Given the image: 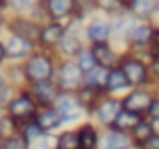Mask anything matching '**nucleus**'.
Returning <instances> with one entry per match:
<instances>
[{"instance_id":"obj_1","label":"nucleus","mask_w":159,"mask_h":149,"mask_svg":"<svg viewBox=\"0 0 159 149\" xmlns=\"http://www.w3.org/2000/svg\"><path fill=\"white\" fill-rule=\"evenodd\" d=\"M57 55L56 52H46V50H35L24 63V77H26V87H32L35 83L43 81H54L57 72Z\"/></svg>"},{"instance_id":"obj_2","label":"nucleus","mask_w":159,"mask_h":149,"mask_svg":"<svg viewBox=\"0 0 159 149\" xmlns=\"http://www.w3.org/2000/svg\"><path fill=\"white\" fill-rule=\"evenodd\" d=\"M119 68L124 72L126 79L129 81L131 88H143V87H152V79H150V72H148V65L139 59L137 55H133L131 52L122 53Z\"/></svg>"},{"instance_id":"obj_3","label":"nucleus","mask_w":159,"mask_h":149,"mask_svg":"<svg viewBox=\"0 0 159 149\" xmlns=\"http://www.w3.org/2000/svg\"><path fill=\"white\" fill-rule=\"evenodd\" d=\"M54 107L57 109L65 127H78L80 123H83L89 118L87 111L80 103L76 92H61Z\"/></svg>"},{"instance_id":"obj_4","label":"nucleus","mask_w":159,"mask_h":149,"mask_svg":"<svg viewBox=\"0 0 159 149\" xmlns=\"http://www.w3.org/2000/svg\"><path fill=\"white\" fill-rule=\"evenodd\" d=\"M39 109L41 107L37 105V101L34 100V96L30 94V90H28V88H22V90L19 92V96L11 101V105H9L4 112H7L11 118H15V120L22 125V123H28V121L35 120Z\"/></svg>"},{"instance_id":"obj_5","label":"nucleus","mask_w":159,"mask_h":149,"mask_svg":"<svg viewBox=\"0 0 159 149\" xmlns=\"http://www.w3.org/2000/svg\"><path fill=\"white\" fill-rule=\"evenodd\" d=\"M157 96V90L152 88V87H143V88H131L128 94H124L120 98L122 101V109L129 112H135V114H141L146 118V112L150 109L152 101L156 100Z\"/></svg>"},{"instance_id":"obj_6","label":"nucleus","mask_w":159,"mask_h":149,"mask_svg":"<svg viewBox=\"0 0 159 149\" xmlns=\"http://www.w3.org/2000/svg\"><path fill=\"white\" fill-rule=\"evenodd\" d=\"M120 111H122V101H120V98L107 96V94H106V96L96 103V107H94V111L91 112L89 120H93L100 129H109V127L115 123V120H117V116H119Z\"/></svg>"},{"instance_id":"obj_7","label":"nucleus","mask_w":159,"mask_h":149,"mask_svg":"<svg viewBox=\"0 0 159 149\" xmlns=\"http://www.w3.org/2000/svg\"><path fill=\"white\" fill-rule=\"evenodd\" d=\"M85 74L80 70L76 61H59L57 72H56V83L61 92H76L83 85Z\"/></svg>"},{"instance_id":"obj_8","label":"nucleus","mask_w":159,"mask_h":149,"mask_svg":"<svg viewBox=\"0 0 159 149\" xmlns=\"http://www.w3.org/2000/svg\"><path fill=\"white\" fill-rule=\"evenodd\" d=\"M83 39H85V44L87 46H96V44H107V42H111L113 32H111L109 19L98 13L91 20H87L85 22Z\"/></svg>"},{"instance_id":"obj_9","label":"nucleus","mask_w":159,"mask_h":149,"mask_svg":"<svg viewBox=\"0 0 159 149\" xmlns=\"http://www.w3.org/2000/svg\"><path fill=\"white\" fill-rule=\"evenodd\" d=\"M4 37V46H6V61L7 63H24L35 50L37 42L22 39L19 35H2Z\"/></svg>"},{"instance_id":"obj_10","label":"nucleus","mask_w":159,"mask_h":149,"mask_svg":"<svg viewBox=\"0 0 159 149\" xmlns=\"http://www.w3.org/2000/svg\"><path fill=\"white\" fill-rule=\"evenodd\" d=\"M39 32H41V26H37L30 17H26V15H9L4 35H19L22 39L37 42Z\"/></svg>"},{"instance_id":"obj_11","label":"nucleus","mask_w":159,"mask_h":149,"mask_svg":"<svg viewBox=\"0 0 159 149\" xmlns=\"http://www.w3.org/2000/svg\"><path fill=\"white\" fill-rule=\"evenodd\" d=\"M156 22H139L128 39V52H146L156 39Z\"/></svg>"},{"instance_id":"obj_12","label":"nucleus","mask_w":159,"mask_h":149,"mask_svg":"<svg viewBox=\"0 0 159 149\" xmlns=\"http://www.w3.org/2000/svg\"><path fill=\"white\" fill-rule=\"evenodd\" d=\"M67 30H65V22H48L41 28L39 37H37V48L46 50V52H56L57 44L61 42V39L65 37Z\"/></svg>"},{"instance_id":"obj_13","label":"nucleus","mask_w":159,"mask_h":149,"mask_svg":"<svg viewBox=\"0 0 159 149\" xmlns=\"http://www.w3.org/2000/svg\"><path fill=\"white\" fill-rule=\"evenodd\" d=\"M26 88L30 90V94L34 96V100L37 101V105L41 109L54 107L57 98H59V94H61V90H59L56 81H43V83H35L32 87H26Z\"/></svg>"},{"instance_id":"obj_14","label":"nucleus","mask_w":159,"mask_h":149,"mask_svg":"<svg viewBox=\"0 0 159 149\" xmlns=\"http://www.w3.org/2000/svg\"><path fill=\"white\" fill-rule=\"evenodd\" d=\"M159 0H126V11L139 22H156Z\"/></svg>"},{"instance_id":"obj_15","label":"nucleus","mask_w":159,"mask_h":149,"mask_svg":"<svg viewBox=\"0 0 159 149\" xmlns=\"http://www.w3.org/2000/svg\"><path fill=\"white\" fill-rule=\"evenodd\" d=\"M94 59H96V65L100 68H106V70H113L120 65V59H122V53L119 50L107 42V44H96V46H89Z\"/></svg>"},{"instance_id":"obj_16","label":"nucleus","mask_w":159,"mask_h":149,"mask_svg":"<svg viewBox=\"0 0 159 149\" xmlns=\"http://www.w3.org/2000/svg\"><path fill=\"white\" fill-rule=\"evenodd\" d=\"M85 39L74 35V33H65V37L61 39V42L56 48V55L59 61H76L80 52L85 48Z\"/></svg>"},{"instance_id":"obj_17","label":"nucleus","mask_w":159,"mask_h":149,"mask_svg":"<svg viewBox=\"0 0 159 149\" xmlns=\"http://www.w3.org/2000/svg\"><path fill=\"white\" fill-rule=\"evenodd\" d=\"M98 149H135V144L128 133L115 129H102Z\"/></svg>"},{"instance_id":"obj_18","label":"nucleus","mask_w":159,"mask_h":149,"mask_svg":"<svg viewBox=\"0 0 159 149\" xmlns=\"http://www.w3.org/2000/svg\"><path fill=\"white\" fill-rule=\"evenodd\" d=\"M76 131H78L80 149H98L102 129H100L93 120L87 118L83 123H80L78 127H76Z\"/></svg>"},{"instance_id":"obj_19","label":"nucleus","mask_w":159,"mask_h":149,"mask_svg":"<svg viewBox=\"0 0 159 149\" xmlns=\"http://www.w3.org/2000/svg\"><path fill=\"white\" fill-rule=\"evenodd\" d=\"M35 121L41 129L44 131V134H57L65 125H63V120L59 116V112L56 107H44L39 109L37 116H35Z\"/></svg>"},{"instance_id":"obj_20","label":"nucleus","mask_w":159,"mask_h":149,"mask_svg":"<svg viewBox=\"0 0 159 149\" xmlns=\"http://www.w3.org/2000/svg\"><path fill=\"white\" fill-rule=\"evenodd\" d=\"M131 90V85H129V81L126 79V75L124 72L120 70L119 66L117 68H113V70H109V74H107V81H106V94L107 96H115V98H122L124 94H128Z\"/></svg>"},{"instance_id":"obj_21","label":"nucleus","mask_w":159,"mask_h":149,"mask_svg":"<svg viewBox=\"0 0 159 149\" xmlns=\"http://www.w3.org/2000/svg\"><path fill=\"white\" fill-rule=\"evenodd\" d=\"M50 20L67 22L74 15V0H43Z\"/></svg>"},{"instance_id":"obj_22","label":"nucleus","mask_w":159,"mask_h":149,"mask_svg":"<svg viewBox=\"0 0 159 149\" xmlns=\"http://www.w3.org/2000/svg\"><path fill=\"white\" fill-rule=\"evenodd\" d=\"M76 96H78L80 103L83 105V109L87 111V116H91V112L94 111L96 103H98L106 94H104V92H100V90H96V88H93V87L81 85L78 90H76Z\"/></svg>"},{"instance_id":"obj_23","label":"nucleus","mask_w":159,"mask_h":149,"mask_svg":"<svg viewBox=\"0 0 159 149\" xmlns=\"http://www.w3.org/2000/svg\"><path fill=\"white\" fill-rule=\"evenodd\" d=\"M143 120H146L144 116H141V114H135V112H129V111H122L119 112V116H117V120H115V123L109 127V129H115V131H120V133H131Z\"/></svg>"},{"instance_id":"obj_24","label":"nucleus","mask_w":159,"mask_h":149,"mask_svg":"<svg viewBox=\"0 0 159 149\" xmlns=\"http://www.w3.org/2000/svg\"><path fill=\"white\" fill-rule=\"evenodd\" d=\"M56 149H80L76 127H63L56 134Z\"/></svg>"},{"instance_id":"obj_25","label":"nucleus","mask_w":159,"mask_h":149,"mask_svg":"<svg viewBox=\"0 0 159 149\" xmlns=\"http://www.w3.org/2000/svg\"><path fill=\"white\" fill-rule=\"evenodd\" d=\"M94 15H98V4H96V0H74V15L72 17L87 22Z\"/></svg>"},{"instance_id":"obj_26","label":"nucleus","mask_w":159,"mask_h":149,"mask_svg":"<svg viewBox=\"0 0 159 149\" xmlns=\"http://www.w3.org/2000/svg\"><path fill=\"white\" fill-rule=\"evenodd\" d=\"M4 74L9 85H15L19 88H26V77H24V68L20 63H6L4 65Z\"/></svg>"},{"instance_id":"obj_27","label":"nucleus","mask_w":159,"mask_h":149,"mask_svg":"<svg viewBox=\"0 0 159 149\" xmlns=\"http://www.w3.org/2000/svg\"><path fill=\"white\" fill-rule=\"evenodd\" d=\"M17 134H20V123L15 118H11L7 112H2L0 114V142L13 138Z\"/></svg>"},{"instance_id":"obj_28","label":"nucleus","mask_w":159,"mask_h":149,"mask_svg":"<svg viewBox=\"0 0 159 149\" xmlns=\"http://www.w3.org/2000/svg\"><path fill=\"white\" fill-rule=\"evenodd\" d=\"M129 136H131V140H133V144H135V149H141L152 136H154L152 127H150V121H148V120H143V121L129 133Z\"/></svg>"},{"instance_id":"obj_29","label":"nucleus","mask_w":159,"mask_h":149,"mask_svg":"<svg viewBox=\"0 0 159 149\" xmlns=\"http://www.w3.org/2000/svg\"><path fill=\"white\" fill-rule=\"evenodd\" d=\"M107 74H109V70H106V68H100V66H96V68H94L93 72L85 74L83 85H87V87H93V88H96V90L104 92V90H106V81H107ZM104 94H106V92H104Z\"/></svg>"},{"instance_id":"obj_30","label":"nucleus","mask_w":159,"mask_h":149,"mask_svg":"<svg viewBox=\"0 0 159 149\" xmlns=\"http://www.w3.org/2000/svg\"><path fill=\"white\" fill-rule=\"evenodd\" d=\"M20 136H22V140H24L28 146H32L34 142H37L39 138L44 136V131L37 125V121H35V120H32V121H28V123H22V125H20Z\"/></svg>"},{"instance_id":"obj_31","label":"nucleus","mask_w":159,"mask_h":149,"mask_svg":"<svg viewBox=\"0 0 159 149\" xmlns=\"http://www.w3.org/2000/svg\"><path fill=\"white\" fill-rule=\"evenodd\" d=\"M9 15H30V11L37 6V0H6Z\"/></svg>"},{"instance_id":"obj_32","label":"nucleus","mask_w":159,"mask_h":149,"mask_svg":"<svg viewBox=\"0 0 159 149\" xmlns=\"http://www.w3.org/2000/svg\"><path fill=\"white\" fill-rule=\"evenodd\" d=\"M76 63H78L80 70L83 72V74H89V72H93L98 65H96V59H94V55H93V52H91V48L89 46H85L81 52H80V55L76 57Z\"/></svg>"},{"instance_id":"obj_33","label":"nucleus","mask_w":159,"mask_h":149,"mask_svg":"<svg viewBox=\"0 0 159 149\" xmlns=\"http://www.w3.org/2000/svg\"><path fill=\"white\" fill-rule=\"evenodd\" d=\"M22 88H19V87H15V85H4L2 88H0V111H6L9 105H11V101L19 96V92H20Z\"/></svg>"},{"instance_id":"obj_34","label":"nucleus","mask_w":159,"mask_h":149,"mask_svg":"<svg viewBox=\"0 0 159 149\" xmlns=\"http://www.w3.org/2000/svg\"><path fill=\"white\" fill-rule=\"evenodd\" d=\"M37 26H44V24H48V22H52L50 20V15H48V11H46V7H44V2L43 0H37V6L30 11V15H28Z\"/></svg>"},{"instance_id":"obj_35","label":"nucleus","mask_w":159,"mask_h":149,"mask_svg":"<svg viewBox=\"0 0 159 149\" xmlns=\"http://www.w3.org/2000/svg\"><path fill=\"white\" fill-rule=\"evenodd\" d=\"M65 30H67V33H74V35L83 37L85 22H83V20H80V19H76V17H70V19L65 22Z\"/></svg>"},{"instance_id":"obj_36","label":"nucleus","mask_w":159,"mask_h":149,"mask_svg":"<svg viewBox=\"0 0 159 149\" xmlns=\"http://www.w3.org/2000/svg\"><path fill=\"white\" fill-rule=\"evenodd\" d=\"M0 149H30V146L22 140L20 134H17L13 138H7V140L0 142Z\"/></svg>"},{"instance_id":"obj_37","label":"nucleus","mask_w":159,"mask_h":149,"mask_svg":"<svg viewBox=\"0 0 159 149\" xmlns=\"http://www.w3.org/2000/svg\"><path fill=\"white\" fill-rule=\"evenodd\" d=\"M148 72H150L152 85H154V88H156L157 83H159V59H152V61L148 63Z\"/></svg>"},{"instance_id":"obj_38","label":"nucleus","mask_w":159,"mask_h":149,"mask_svg":"<svg viewBox=\"0 0 159 149\" xmlns=\"http://www.w3.org/2000/svg\"><path fill=\"white\" fill-rule=\"evenodd\" d=\"M7 17H9V11H7V2H6V0H0V37L4 35L6 24H7Z\"/></svg>"},{"instance_id":"obj_39","label":"nucleus","mask_w":159,"mask_h":149,"mask_svg":"<svg viewBox=\"0 0 159 149\" xmlns=\"http://www.w3.org/2000/svg\"><path fill=\"white\" fill-rule=\"evenodd\" d=\"M156 118H159V94L156 96V100L152 101L150 109L146 112V120H156Z\"/></svg>"},{"instance_id":"obj_40","label":"nucleus","mask_w":159,"mask_h":149,"mask_svg":"<svg viewBox=\"0 0 159 149\" xmlns=\"http://www.w3.org/2000/svg\"><path fill=\"white\" fill-rule=\"evenodd\" d=\"M141 149H159V136H152Z\"/></svg>"},{"instance_id":"obj_41","label":"nucleus","mask_w":159,"mask_h":149,"mask_svg":"<svg viewBox=\"0 0 159 149\" xmlns=\"http://www.w3.org/2000/svg\"><path fill=\"white\" fill-rule=\"evenodd\" d=\"M6 61V46H4V37H0V66H4Z\"/></svg>"},{"instance_id":"obj_42","label":"nucleus","mask_w":159,"mask_h":149,"mask_svg":"<svg viewBox=\"0 0 159 149\" xmlns=\"http://www.w3.org/2000/svg\"><path fill=\"white\" fill-rule=\"evenodd\" d=\"M148 121H150V127H152L154 136H159V118H156V120H148Z\"/></svg>"},{"instance_id":"obj_43","label":"nucleus","mask_w":159,"mask_h":149,"mask_svg":"<svg viewBox=\"0 0 159 149\" xmlns=\"http://www.w3.org/2000/svg\"><path fill=\"white\" fill-rule=\"evenodd\" d=\"M150 55H152V59H159V42L152 44V48H150Z\"/></svg>"},{"instance_id":"obj_44","label":"nucleus","mask_w":159,"mask_h":149,"mask_svg":"<svg viewBox=\"0 0 159 149\" xmlns=\"http://www.w3.org/2000/svg\"><path fill=\"white\" fill-rule=\"evenodd\" d=\"M7 85V79H6V74H4V66H0V88Z\"/></svg>"},{"instance_id":"obj_45","label":"nucleus","mask_w":159,"mask_h":149,"mask_svg":"<svg viewBox=\"0 0 159 149\" xmlns=\"http://www.w3.org/2000/svg\"><path fill=\"white\" fill-rule=\"evenodd\" d=\"M157 20H159V2H157V17H156V24H157Z\"/></svg>"},{"instance_id":"obj_46","label":"nucleus","mask_w":159,"mask_h":149,"mask_svg":"<svg viewBox=\"0 0 159 149\" xmlns=\"http://www.w3.org/2000/svg\"><path fill=\"white\" fill-rule=\"evenodd\" d=\"M156 90H157V94H159V83H157V87H156Z\"/></svg>"}]
</instances>
